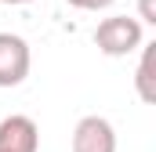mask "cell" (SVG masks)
<instances>
[{
  "mask_svg": "<svg viewBox=\"0 0 156 152\" xmlns=\"http://www.w3.org/2000/svg\"><path fill=\"white\" fill-rule=\"evenodd\" d=\"M153 62H156V43H149V47L142 51L138 73H134V87H138V98H142V102H156V87H153Z\"/></svg>",
  "mask_w": 156,
  "mask_h": 152,
  "instance_id": "obj_5",
  "label": "cell"
},
{
  "mask_svg": "<svg viewBox=\"0 0 156 152\" xmlns=\"http://www.w3.org/2000/svg\"><path fill=\"white\" fill-rule=\"evenodd\" d=\"M138 22L156 26V0H138Z\"/></svg>",
  "mask_w": 156,
  "mask_h": 152,
  "instance_id": "obj_6",
  "label": "cell"
},
{
  "mask_svg": "<svg viewBox=\"0 0 156 152\" xmlns=\"http://www.w3.org/2000/svg\"><path fill=\"white\" fill-rule=\"evenodd\" d=\"M0 4H33V0H0Z\"/></svg>",
  "mask_w": 156,
  "mask_h": 152,
  "instance_id": "obj_8",
  "label": "cell"
},
{
  "mask_svg": "<svg viewBox=\"0 0 156 152\" xmlns=\"http://www.w3.org/2000/svg\"><path fill=\"white\" fill-rule=\"evenodd\" d=\"M29 43L15 33H0V87H18L29 76Z\"/></svg>",
  "mask_w": 156,
  "mask_h": 152,
  "instance_id": "obj_2",
  "label": "cell"
},
{
  "mask_svg": "<svg viewBox=\"0 0 156 152\" xmlns=\"http://www.w3.org/2000/svg\"><path fill=\"white\" fill-rule=\"evenodd\" d=\"M66 4H73L80 11H102V7H113L116 0H66Z\"/></svg>",
  "mask_w": 156,
  "mask_h": 152,
  "instance_id": "obj_7",
  "label": "cell"
},
{
  "mask_svg": "<svg viewBox=\"0 0 156 152\" xmlns=\"http://www.w3.org/2000/svg\"><path fill=\"white\" fill-rule=\"evenodd\" d=\"M73 152H116V130L105 116H83L73 130Z\"/></svg>",
  "mask_w": 156,
  "mask_h": 152,
  "instance_id": "obj_3",
  "label": "cell"
},
{
  "mask_svg": "<svg viewBox=\"0 0 156 152\" xmlns=\"http://www.w3.org/2000/svg\"><path fill=\"white\" fill-rule=\"evenodd\" d=\"M94 43L102 54L109 58H123L131 51L142 47V22L131 18V15H113V18H102L98 29H94Z\"/></svg>",
  "mask_w": 156,
  "mask_h": 152,
  "instance_id": "obj_1",
  "label": "cell"
},
{
  "mask_svg": "<svg viewBox=\"0 0 156 152\" xmlns=\"http://www.w3.org/2000/svg\"><path fill=\"white\" fill-rule=\"evenodd\" d=\"M40 149V127L29 116L15 112L0 119V152H37Z\"/></svg>",
  "mask_w": 156,
  "mask_h": 152,
  "instance_id": "obj_4",
  "label": "cell"
}]
</instances>
